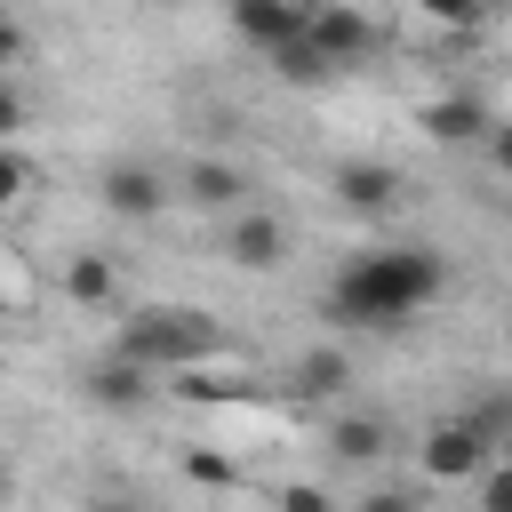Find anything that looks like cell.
<instances>
[{
	"label": "cell",
	"mask_w": 512,
	"mask_h": 512,
	"mask_svg": "<svg viewBox=\"0 0 512 512\" xmlns=\"http://www.w3.org/2000/svg\"><path fill=\"white\" fill-rule=\"evenodd\" d=\"M440 296H448V256L424 248V240H400V248H360V256H344L336 280H328V296H320V312H328L336 328L392 336V328H408V320H416L424 304H440Z\"/></svg>",
	"instance_id": "cell-1"
},
{
	"label": "cell",
	"mask_w": 512,
	"mask_h": 512,
	"mask_svg": "<svg viewBox=\"0 0 512 512\" xmlns=\"http://www.w3.org/2000/svg\"><path fill=\"white\" fill-rule=\"evenodd\" d=\"M224 320L200 304H128V320L112 328V360L144 368V376H176V368H208L224 352Z\"/></svg>",
	"instance_id": "cell-2"
},
{
	"label": "cell",
	"mask_w": 512,
	"mask_h": 512,
	"mask_svg": "<svg viewBox=\"0 0 512 512\" xmlns=\"http://www.w3.org/2000/svg\"><path fill=\"white\" fill-rule=\"evenodd\" d=\"M304 40H312L336 72H352V64H368V56L384 48V24L360 16L352 0H304Z\"/></svg>",
	"instance_id": "cell-3"
},
{
	"label": "cell",
	"mask_w": 512,
	"mask_h": 512,
	"mask_svg": "<svg viewBox=\"0 0 512 512\" xmlns=\"http://www.w3.org/2000/svg\"><path fill=\"white\" fill-rule=\"evenodd\" d=\"M288 248H296V232H288V216L264 208V200H248V208L224 216V264H240V272H280Z\"/></svg>",
	"instance_id": "cell-4"
},
{
	"label": "cell",
	"mask_w": 512,
	"mask_h": 512,
	"mask_svg": "<svg viewBox=\"0 0 512 512\" xmlns=\"http://www.w3.org/2000/svg\"><path fill=\"white\" fill-rule=\"evenodd\" d=\"M168 184H176V200H184V208H200V216H232V208H248V200H256L248 168H240V160H216V152L184 160V176H168Z\"/></svg>",
	"instance_id": "cell-5"
},
{
	"label": "cell",
	"mask_w": 512,
	"mask_h": 512,
	"mask_svg": "<svg viewBox=\"0 0 512 512\" xmlns=\"http://www.w3.org/2000/svg\"><path fill=\"white\" fill-rule=\"evenodd\" d=\"M96 200H104L112 216H128V224H152V216L176 200V184H168L152 160H104V176H96Z\"/></svg>",
	"instance_id": "cell-6"
},
{
	"label": "cell",
	"mask_w": 512,
	"mask_h": 512,
	"mask_svg": "<svg viewBox=\"0 0 512 512\" xmlns=\"http://www.w3.org/2000/svg\"><path fill=\"white\" fill-rule=\"evenodd\" d=\"M416 464H424V480H472V472L496 464V448H488L464 416H440V424L416 440Z\"/></svg>",
	"instance_id": "cell-7"
},
{
	"label": "cell",
	"mask_w": 512,
	"mask_h": 512,
	"mask_svg": "<svg viewBox=\"0 0 512 512\" xmlns=\"http://www.w3.org/2000/svg\"><path fill=\"white\" fill-rule=\"evenodd\" d=\"M328 192H336L352 216H392V208L408 200V176H400L392 160H336V168H328Z\"/></svg>",
	"instance_id": "cell-8"
},
{
	"label": "cell",
	"mask_w": 512,
	"mask_h": 512,
	"mask_svg": "<svg viewBox=\"0 0 512 512\" xmlns=\"http://www.w3.org/2000/svg\"><path fill=\"white\" fill-rule=\"evenodd\" d=\"M320 448H328V464H352V472H368V464H384V456L400 448V432H392V416H376V408H352V416H336V424L320 432Z\"/></svg>",
	"instance_id": "cell-9"
},
{
	"label": "cell",
	"mask_w": 512,
	"mask_h": 512,
	"mask_svg": "<svg viewBox=\"0 0 512 512\" xmlns=\"http://www.w3.org/2000/svg\"><path fill=\"white\" fill-rule=\"evenodd\" d=\"M224 16H232V32H240L256 56L304 40V0H224Z\"/></svg>",
	"instance_id": "cell-10"
},
{
	"label": "cell",
	"mask_w": 512,
	"mask_h": 512,
	"mask_svg": "<svg viewBox=\"0 0 512 512\" xmlns=\"http://www.w3.org/2000/svg\"><path fill=\"white\" fill-rule=\"evenodd\" d=\"M416 128H424L432 144H480V136L496 128V112H488L480 96H464V88H456V96H432V104L416 112Z\"/></svg>",
	"instance_id": "cell-11"
},
{
	"label": "cell",
	"mask_w": 512,
	"mask_h": 512,
	"mask_svg": "<svg viewBox=\"0 0 512 512\" xmlns=\"http://www.w3.org/2000/svg\"><path fill=\"white\" fill-rule=\"evenodd\" d=\"M80 392H88V408H112V416H136L144 400H152V376L144 368H128V360H96L88 376H80Z\"/></svg>",
	"instance_id": "cell-12"
},
{
	"label": "cell",
	"mask_w": 512,
	"mask_h": 512,
	"mask_svg": "<svg viewBox=\"0 0 512 512\" xmlns=\"http://www.w3.org/2000/svg\"><path fill=\"white\" fill-rule=\"evenodd\" d=\"M288 392H304V400H336V392H352V360H344L336 344H312V352H296Z\"/></svg>",
	"instance_id": "cell-13"
},
{
	"label": "cell",
	"mask_w": 512,
	"mask_h": 512,
	"mask_svg": "<svg viewBox=\"0 0 512 512\" xmlns=\"http://www.w3.org/2000/svg\"><path fill=\"white\" fill-rule=\"evenodd\" d=\"M112 288H120V272H112V256H96V248H80V256L64 264V296H72V304H112Z\"/></svg>",
	"instance_id": "cell-14"
},
{
	"label": "cell",
	"mask_w": 512,
	"mask_h": 512,
	"mask_svg": "<svg viewBox=\"0 0 512 512\" xmlns=\"http://www.w3.org/2000/svg\"><path fill=\"white\" fill-rule=\"evenodd\" d=\"M264 64H272V72H280L288 88H328V80H336V64H328V56L312 48V40H288V48H272Z\"/></svg>",
	"instance_id": "cell-15"
},
{
	"label": "cell",
	"mask_w": 512,
	"mask_h": 512,
	"mask_svg": "<svg viewBox=\"0 0 512 512\" xmlns=\"http://www.w3.org/2000/svg\"><path fill=\"white\" fill-rule=\"evenodd\" d=\"M464 424H472V432H480V440H488V448L504 456V440H512V392H488V400H480V408H472Z\"/></svg>",
	"instance_id": "cell-16"
},
{
	"label": "cell",
	"mask_w": 512,
	"mask_h": 512,
	"mask_svg": "<svg viewBox=\"0 0 512 512\" xmlns=\"http://www.w3.org/2000/svg\"><path fill=\"white\" fill-rule=\"evenodd\" d=\"M184 480H200V488H232V480H240V464H232V456H216V448H184Z\"/></svg>",
	"instance_id": "cell-17"
},
{
	"label": "cell",
	"mask_w": 512,
	"mask_h": 512,
	"mask_svg": "<svg viewBox=\"0 0 512 512\" xmlns=\"http://www.w3.org/2000/svg\"><path fill=\"white\" fill-rule=\"evenodd\" d=\"M272 504H280V512H344V504H336V496H328L320 480H288V488H280Z\"/></svg>",
	"instance_id": "cell-18"
},
{
	"label": "cell",
	"mask_w": 512,
	"mask_h": 512,
	"mask_svg": "<svg viewBox=\"0 0 512 512\" xmlns=\"http://www.w3.org/2000/svg\"><path fill=\"white\" fill-rule=\"evenodd\" d=\"M432 24H448V32H472L480 16H488V0H416Z\"/></svg>",
	"instance_id": "cell-19"
},
{
	"label": "cell",
	"mask_w": 512,
	"mask_h": 512,
	"mask_svg": "<svg viewBox=\"0 0 512 512\" xmlns=\"http://www.w3.org/2000/svg\"><path fill=\"white\" fill-rule=\"evenodd\" d=\"M24 192H32V160H24L16 144H0V208H16Z\"/></svg>",
	"instance_id": "cell-20"
},
{
	"label": "cell",
	"mask_w": 512,
	"mask_h": 512,
	"mask_svg": "<svg viewBox=\"0 0 512 512\" xmlns=\"http://www.w3.org/2000/svg\"><path fill=\"white\" fill-rule=\"evenodd\" d=\"M352 512H424V496H416V488H392V480H384V488H368V496H360Z\"/></svg>",
	"instance_id": "cell-21"
},
{
	"label": "cell",
	"mask_w": 512,
	"mask_h": 512,
	"mask_svg": "<svg viewBox=\"0 0 512 512\" xmlns=\"http://www.w3.org/2000/svg\"><path fill=\"white\" fill-rule=\"evenodd\" d=\"M32 120V104H24V88L16 80H0V144H16V128Z\"/></svg>",
	"instance_id": "cell-22"
},
{
	"label": "cell",
	"mask_w": 512,
	"mask_h": 512,
	"mask_svg": "<svg viewBox=\"0 0 512 512\" xmlns=\"http://www.w3.org/2000/svg\"><path fill=\"white\" fill-rule=\"evenodd\" d=\"M24 48H32V40H24V24L0 8V80H8V64H24Z\"/></svg>",
	"instance_id": "cell-23"
},
{
	"label": "cell",
	"mask_w": 512,
	"mask_h": 512,
	"mask_svg": "<svg viewBox=\"0 0 512 512\" xmlns=\"http://www.w3.org/2000/svg\"><path fill=\"white\" fill-rule=\"evenodd\" d=\"M96 512H144V504H136V496H104Z\"/></svg>",
	"instance_id": "cell-24"
},
{
	"label": "cell",
	"mask_w": 512,
	"mask_h": 512,
	"mask_svg": "<svg viewBox=\"0 0 512 512\" xmlns=\"http://www.w3.org/2000/svg\"><path fill=\"white\" fill-rule=\"evenodd\" d=\"M8 504H16V472L0 464V512H8Z\"/></svg>",
	"instance_id": "cell-25"
},
{
	"label": "cell",
	"mask_w": 512,
	"mask_h": 512,
	"mask_svg": "<svg viewBox=\"0 0 512 512\" xmlns=\"http://www.w3.org/2000/svg\"><path fill=\"white\" fill-rule=\"evenodd\" d=\"M488 8H496V0H488Z\"/></svg>",
	"instance_id": "cell-26"
}]
</instances>
